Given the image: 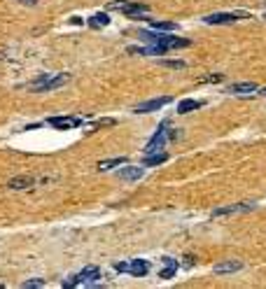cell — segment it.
<instances>
[{
	"label": "cell",
	"instance_id": "1",
	"mask_svg": "<svg viewBox=\"0 0 266 289\" xmlns=\"http://www.w3.org/2000/svg\"><path fill=\"white\" fill-rule=\"evenodd\" d=\"M140 38H145L147 42H152V47H143V49L131 47V52L133 54H166L168 49L189 47V40L178 38V35H159V33H152V31H143L140 33Z\"/></svg>",
	"mask_w": 266,
	"mask_h": 289
},
{
	"label": "cell",
	"instance_id": "23",
	"mask_svg": "<svg viewBox=\"0 0 266 289\" xmlns=\"http://www.w3.org/2000/svg\"><path fill=\"white\" fill-rule=\"evenodd\" d=\"M224 75H210V77H205V79H201V82H222Z\"/></svg>",
	"mask_w": 266,
	"mask_h": 289
},
{
	"label": "cell",
	"instance_id": "15",
	"mask_svg": "<svg viewBox=\"0 0 266 289\" xmlns=\"http://www.w3.org/2000/svg\"><path fill=\"white\" fill-rule=\"evenodd\" d=\"M229 94H250V91H257V84L255 82H236L226 89Z\"/></svg>",
	"mask_w": 266,
	"mask_h": 289
},
{
	"label": "cell",
	"instance_id": "25",
	"mask_svg": "<svg viewBox=\"0 0 266 289\" xmlns=\"http://www.w3.org/2000/svg\"><path fill=\"white\" fill-rule=\"evenodd\" d=\"M259 94H262V96H266V89H262V91H259Z\"/></svg>",
	"mask_w": 266,
	"mask_h": 289
},
{
	"label": "cell",
	"instance_id": "22",
	"mask_svg": "<svg viewBox=\"0 0 266 289\" xmlns=\"http://www.w3.org/2000/svg\"><path fill=\"white\" fill-rule=\"evenodd\" d=\"M161 65H166V68H175V70H182L184 68V61H161Z\"/></svg>",
	"mask_w": 266,
	"mask_h": 289
},
{
	"label": "cell",
	"instance_id": "5",
	"mask_svg": "<svg viewBox=\"0 0 266 289\" xmlns=\"http://www.w3.org/2000/svg\"><path fill=\"white\" fill-rule=\"evenodd\" d=\"M115 270H119V273H131V275H136V278H145L149 273V261H145V259L119 261V264H115Z\"/></svg>",
	"mask_w": 266,
	"mask_h": 289
},
{
	"label": "cell",
	"instance_id": "16",
	"mask_svg": "<svg viewBox=\"0 0 266 289\" xmlns=\"http://www.w3.org/2000/svg\"><path fill=\"white\" fill-rule=\"evenodd\" d=\"M33 182H35V180H33L31 175H19V177H12L7 187H10V189H28Z\"/></svg>",
	"mask_w": 266,
	"mask_h": 289
},
{
	"label": "cell",
	"instance_id": "8",
	"mask_svg": "<svg viewBox=\"0 0 266 289\" xmlns=\"http://www.w3.org/2000/svg\"><path fill=\"white\" fill-rule=\"evenodd\" d=\"M143 175H145V168H143V166H124V168L117 173V177L124 180V182H136Z\"/></svg>",
	"mask_w": 266,
	"mask_h": 289
},
{
	"label": "cell",
	"instance_id": "11",
	"mask_svg": "<svg viewBox=\"0 0 266 289\" xmlns=\"http://www.w3.org/2000/svg\"><path fill=\"white\" fill-rule=\"evenodd\" d=\"M161 261H164V268L159 270V278H161V280H170L173 275H175V273H178L180 264H178V261H175L173 257H164Z\"/></svg>",
	"mask_w": 266,
	"mask_h": 289
},
{
	"label": "cell",
	"instance_id": "9",
	"mask_svg": "<svg viewBox=\"0 0 266 289\" xmlns=\"http://www.w3.org/2000/svg\"><path fill=\"white\" fill-rule=\"evenodd\" d=\"M122 12L126 14L128 19H143V14H147L149 7L147 5H140V2H124V7H122Z\"/></svg>",
	"mask_w": 266,
	"mask_h": 289
},
{
	"label": "cell",
	"instance_id": "21",
	"mask_svg": "<svg viewBox=\"0 0 266 289\" xmlns=\"http://www.w3.org/2000/svg\"><path fill=\"white\" fill-rule=\"evenodd\" d=\"M21 287H23V289H38V287H44V280H26Z\"/></svg>",
	"mask_w": 266,
	"mask_h": 289
},
{
	"label": "cell",
	"instance_id": "7",
	"mask_svg": "<svg viewBox=\"0 0 266 289\" xmlns=\"http://www.w3.org/2000/svg\"><path fill=\"white\" fill-rule=\"evenodd\" d=\"M170 100H173L170 96L152 98V100H145V103H140V105H136V110H133V112H138V115H143V112H154V110H161L164 105H168Z\"/></svg>",
	"mask_w": 266,
	"mask_h": 289
},
{
	"label": "cell",
	"instance_id": "19",
	"mask_svg": "<svg viewBox=\"0 0 266 289\" xmlns=\"http://www.w3.org/2000/svg\"><path fill=\"white\" fill-rule=\"evenodd\" d=\"M154 31H161V33H168V31H178V23L175 21H152L149 23Z\"/></svg>",
	"mask_w": 266,
	"mask_h": 289
},
{
	"label": "cell",
	"instance_id": "10",
	"mask_svg": "<svg viewBox=\"0 0 266 289\" xmlns=\"http://www.w3.org/2000/svg\"><path fill=\"white\" fill-rule=\"evenodd\" d=\"M49 126L52 129H77L80 126V119H75V117H52L49 119Z\"/></svg>",
	"mask_w": 266,
	"mask_h": 289
},
{
	"label": "cell",
	"instance_id": "3",
	"mask_svg": "<svg viewBox=\"0 0 266 289\" xmlns=\"http://www.w3.org/2000/svg\"><path fill=\"white\" fill-rule=\"evenodd\" d=\"M101 280V268L98 266H86L82 273H77L73 278H68L61 282V287H89V285H94Z\"/></svg>",
	"mask_w": 266,
	"mask_h": 289
},
{
	"label": "cell",
	"instance_id": "12",
	"mask_svg": "<svg viewBox=\"0 0 266 289\" xmlns=\"http://www.w3.org/2000/svg\"><path fill=\"white\" fill-rule=\"evenodd\" d=\"M245 210H252V203H236V205H229V208H217V210H213V217H224V214L245 212Z\"/></svg>",
	"mask_w": 266,
	"mask_h": 289
},
{
	"label": "cell",
	"instance_id": "13",
	"mask_svg": "<svg viewBox=\"0 0 266 289\" xmlns=\"http://www.w3.org/2000/svg\"><path fill=\"white\" fill-rule=\"evenodd\" d=\"M241 268H243V261L231 259V261H222V264H217L213 270L217 273V275H226V273H236V270H241Z\"/></svg>",
	"mask_w": 266,
	"mask_h": 289
},
{
	"label": "cell",
	"instance_id": "6",
	"mask_svg": "<svg viewBox=\"0 0 266 289\" xmlns=\"http://www.w3.org/2000/svg\"><path fill=\"white\" fill-rule=\"evenodd\" d=\"M241 19H250V14L247 12H215V14H208V17H203V21L210 23V26H220V23H236L241 21Z\"/></svg>",
	"mask_w": 266,
	"mask_h": 289
},
{
	"label": "cell",
	"instance_id": "20",
	"mask_svg": "<svg viewBox=\"0 0 266 289\" xmlns=\"http://www.w3.org/2000/svg\"><path fill=\"white\" fill-rule=\"evenodd\" d=\"M126 159L124 156H117V159H107V161H101L98 163V171H110V168H115V166H124Z\"/></svg>",
	"mask_w": 266,
	"mask_h": 289
},
{
	"label": "cell",
	"instance_id": "24",
	"mask_svg": "<svg viewBox=\"0 0 266 289\" xmlns=\"http://www.w3.org/2000/svg\"><path fill=\"white\" fill-rule=\"evenodd\" d=\"M21 2H26V5H35L38 0H21Z\"/></svg>",
	"mask_w": 266,
	"mask_h": 289
},
{
	"label": "cell",
	"instance_id": "14",
	"mask_svg": "<svg viewBox=\"0 0 266 289\" xmlns=\"http://www.w3.org/2000/svg\"><path fill=\"white\" fill-rule=\"evenodd\" d=\"M203 105H205L203 100L184 98V100H180V105H178V112H180V115H189V112H194V110H199V107H203Z\"/></svg>",
	"mask_w": 266,
	"mask_h": 289
},
{
	"label": "cell",
	"instance_id": "4",
	"mask_svg": "<svg viewBox=\"0 0 266 289\" xmlns=\"http://www.w3.org/2000/svg\"><path fill=\"white\" fill-rule=\"evenodd\" d=\"M166 140H168V121H164V124L159 126V131L147 140V145L143 147V154L147 156V154H157V152H161L164 147H166Z\"/></svg>",
	"mask_w": 266,
	"mask_h": 289
},
{
	"label": "cell",
	"instance_id": "18",
	"mask_svg": "<svg viewBox=\"0 0 266 289\" xmlns=\"http://www.w3.org/2000/svg\"><path fill=\"white\" fill-rule=\"evenodd\" d=\"M107 23H110V17L103 14V12H98V14H94V17L89 19V26H91V28H103Z\"/></svg>",
	"mask_w": 266,
	"mask_h": 289
},
{
	"label": "cell",
	"instance_id": "2",
	"mask_svg": "<svg viewBox=\"0 0 266 289\" xmlns=\"http://www.w3.org/2000/svg\"><path fill=\"white\" fill-rule=\"evenodd\" d=\"M68 79H70V75L68 73H59V75H40L38 79H33L31 84L26 86L28 91H33V94H42V91H54V89H61L63 84H68Z\"/></svg>",
	"mask_w": 266,
	"mask_h": 289
},
{
	"label": "cell",
	"instance_id": "17",
	"mask_svg": "<svg viewBox=\"0 0 266 289\" xmlns=\"http://www.w3.org/2000/svg\"><path fill=\"white\" fill-rule=\"evenodd\" d=\"M168 161V154L166 152H157V154H147L145 159H143V166H161V163H166Z\"/></svg>",
	"mask_w": 266,
	"mask_h": 289
}]
</instances>
